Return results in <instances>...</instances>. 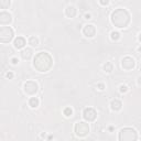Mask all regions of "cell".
Listing matches in <instances>:
<instances>
[{"label":"cell","mask_w":141,"mask_h":141,"mask_svg":"<svg viewBox=\"0 0 141 141\" xmlns=\"http://www.w3.org/2000/svg\"><path fill=\"white\" fill-rule=\"evenodd\" d=\"M53 65V59L49 53L46 52H40L35 55L33 61V66L37 68L39 72H47L51 70Z\"/></svg>","instance_id":"6da1fadb"},{"label":"cell","mask_w":141,"mask_h":141,"mask_svg":"<svg viewBox=\"0 0 141 141\" xmlns=\"http://www.w3.org/2000/svg\"><path fill=\"white\" fill-rule=\"evenodd\" d=\"M111 22L117 28H127L130 23V14L126 9H117L111 13Z\"/></svg>","instance_id":"7a4b0ae2"},{"label":"cell","mask_w":141,"mask_h":141,"mask_svg":"<svg viewBox=\"0 0 141 141\" xmlns=\"http://www.w3.org/2000/svg\"><path fill=\"white\" fill-rule=\"evenodd\" d=\"M137 139L138 132L133 128H124L119 132V141H137Z\"/></svg>","instance_id":"3957f363"},{"label":"cell","mask_w":141,"mask_h":141,"mask_svg":"<svg viewBox=\"0 0 141 141\" xmlns=\"http://www.w3.org/2000/svg\"><path fill=\"white\" fill-rule=\"evenodd\" d=\"M14 37V32L10 26H0V42L9 43Z\"/></svg>","instance_id":"277c9868"},{"label":"cell","mask_w":141,"mask_h":141,"mask_svg":"<svg viewBox=\"0 0 141 141\" xmlns=\"http://www.w3.org/2000/svg\"><path fill=\"white\" fill-rule=\"evenodd\" d=\"M74 130H75V133L78 137H85L89 132V126L85 121H79L75 125Z\"/></svg>","instance_id":"5b68a950"},{"label":"cell","mask_w":141,"mask_h":141,"mask_svg":"<svg viewBox=\"0 0 141 141\" xmlns=\"http://www.w3.org/2000/svg\"><path fill=\"white\" fill-rule=\"evenodd\" d=\"M23 88H24V92H25L26 95L33 96V95L37 94V92L39 89V86H38L37 83L33 82V80H28L26 83H24Z\"/></svg>","instance_id":"8992f818"},{"label":"cell","mask_w":141,"mask_h":141,"mask_svg":"<svg viewBox=\"0 0 141 141\" xmlns=\"http://www.w3.org/2000/svg\"><path fill=\"white\" fill-rule=\"evenodd\" d=\"M83 117L85 120L87 121H94L96 118H97V112L94 108H85L84 109V112H83Z\"/></svg>","instance_id":"52a82bcc"},{"label":"cell","mask_w":141,"mask_h":141,"mask_svg":"<svg viewBox=\"0 0 141 141\" xmlns=\"http://www.w3.org/2000/svg\"><path fill=\"white\" fill-rule=\"evenodd\" d=\"M134 65H136V62H134V60L132 58H130V56H126V58L121 60V66L126 71L132 70L134 67Z\"/></svg>","instance_id":"ba28073f"},{"label":"cell","mask_w":141,"mask_h":141,"mask_svg":"<svg viewBox=\"0 0 141 141\" xmlns=\"http://www.w3.org/2000/svg\"><path fill=\"white\" fill-rule=\"evenodd\" d=\"M11 22H12V16L7 11H1L0 12V24L9 26Z\"/></svg>","instance_id":"9c48e42d"},{"label":"cell","mask_w":141,"mask_h":141,"mask_svg":"<svg viewBox=\"0 0 141 141\" xmlns=\"http://www.w3.org/2000/svg\"><path fill=\"white\" fill-rule=\"evenodd\" d=\"M83 33L87 38H93L96 34V28L93 24H86L83 29Z\"/></svg>","instance_id":"30bf717a"},{"label":"cell","mask_w":141,"mask_h":141,"mask_svg":"<svg viewBox=\"0 0 141 141\" xmlns=\"http://www.w3.org/2000/svg\"><path fill=\"white\" fill-rule=\"evenodd\" d=\"M13 44H14V47L18 50H20V49H22V47H24V45L26 44V41H25V39L24 38H22V37H18L16 40H14L13 42Z\"/></svg>","instance_id":"8fae6325"},{"label":"cell","mask_w":141,"mask_h":141,"mask_svg":"<svg viewBox=\"0 0 141 141\" xmlns=\"http://www.w3.org/2000/svg\"><path fill=\"white\" fill-rule=\"evenodd\" d=\"M76 8L74 7V6H68V7H66V9H65V16H66L67 18H74L75 16H76Z\"/></svg>","instance_id":"7c38bea8"},{"label":"cell","mask_w":141,"mask_h":141,"mask_svg":"<svg viewBox=\"0 0 141 141\" xmlns=\"http://www.w3.org/2000/svg\"><path fill=\"white\" fill-rule=\"evenodd\" d=\"M121 101L118 100V99H114L111 103H110V108H111V110H114V111H118V110L121 109Z\"/></svg>","instance_id":"4fadbf2b"},{"label":"cell","mask_w":141,"mask_h":141,"mask_svg":"<svg viewBox=\"0 0 141 141\" xmlns=\"http://www.w3.org/2000/svg\"><path fill=\"white\" fill-rule=\"evenodd\" d=\"M32 55H33V53H32L31 49H24L21 52V56H22L23 60H30L32 58Z\"/></svg>","instance_id":"5bb4252c"},{"label":"cell","mask_w":141,"mask_h":141,"mask_svg":"<svg viewBox=\"0 0 141 141\" xmlns=\"http://www.w3.org/2000/svg\"><path fill=\"white\" fill-rule=\"evenodd\" d=\"M39 104H40V100H39L37 97H31V98H30L29 105H30V107H31V108H38Z\"/></svg>","instance_id":"9a60e30c"},{"label":"cell","mask_w":141,"mask_h":141,"mask_svg":"<svg viewBox=\"0 0 141 141\" xmlns=\"http://www.w3.org/2000/svg\"><path fill=\"white\" fill-rule=\"evenodd\" d=\"M114 70V65L111 62H106V64L104 65V71L106 72V73H111Z\"/></svg>","instance_id":"2e32d148"},{"label":"cell","mask_w":141,"mask_h":141,"mask_svg":"<svg viewBox=\"0 0 141 141\" xmlns=\"http://www.w3.org/2000/svg\"><path fill=\"white\" fill-rule=\"evenodd\" d=\"M28 42H29L30 45H32V46H38L39 45V39L35 38V37H31L29 39Z\"/></svg>","instance_id":"e0dca14e"},{"label":"cell","mask_w":141,"mask_h":141,"mask_svg":"<svg viewBox=\"0 0 141 141\" xmlns=\"http://www.w3.org/2000/svg\"><path fill=\"white\" fill-rule=\"evenodd\" d=\"M10 0H0V8L1 9H7L10 6Z\"/></svg>","instance_id":"ac0fdd59"},{"label":"cell","mask_w":141,"mask_h":141,"mask_svg":"<svg viewBox=\"0 0 141 141\" xmlns=\"http://www.w3.org/2000/svg\"><path fill=\"white\" fill-rule=\"evenodd\" d=\"M119 38H120V33H119V32L114 31V32H111V33H110V39H111L112 41L119 40Z\"/></svg>","instance_id":"d6986e66"},{"label":"cell","mask_w":141,"mask_h":141,"mask_svg":"<svg viewBox=\"0 0 141 141\" xmlns=\"http://www.w3.org/2000/svg\"><path fill=\"white\" fill-rule=\"evenodd\" d=\"M72 114H73V110H72V108L67 107V108H65V109H64V115L66 116V117H71Z\"/></svg>","instance_id":"ffe728a7"},{"label":"cell","mask_w":141,"mask_h":141,"mask_svg":"<svg viewBox=\"0 0 141 141\" xmlns=\"http://www.w3.org/2000/svg\"><path fill=\"white\" fill-rule=\"evenodd\" d=\"M120 92H121V93L128 92V87H127L126 85H121V86H120Z\"/></svg>","instance_id":"44dd1931"},{"label":"cell","mask_w":141,"mask_h":141,"mask_svg":"<svg viewBox=\"0 0 141 141\" xmlns=\"http://www.w3.org/2000/svg\"><path fill=\"white\" fill-rule=\"evenodd\" d=\"M6 77H7V78H9V79H11L13 77V73H11V72H8V73L6 74Z\"/></svg>","instance_id":"7402d4cb"},{"label":"cell","mask_w":141,"mask_h":141,"mask_svg":"<svg viewBox=\"0 0 141 141\" xmlns=\"http://www.w3.org/2000/svg\"><path fill=\"white\" fill-rule=\"evenodd\" d=\"M11 63L16 65V64H18V63H19V60H18L17 58H12V59H11Z\"/></svg>","instance_id":"603a6c76"},{"label":"cell","mask_w":141,"mask_h":141,"mask_svg":"<svg viewBox=\"0 0 141 141\" xmlns=\"http://www.w3.org/2000/svg\"><path fill=\"white\" fill-rule=\"evenodd\" d=\"M97 87H98V89H100V91H104V89H105V85H104V84H98V85H97Z\"/></svg>","instance_id":"cb8c5ba5"},{"label":"cell","mask_w":141,"mask_h":141,"mask_svg":"<svg viewBox=\"0 0 141 141\" xmlns=\"http://www.w3.org/2000/svg\"><path fill=\"white\" fill-rule=\"evenodd\" d=\"M100 4L101 5H108L109 4V1H100Z\"/></svg>","instance_id":"d4e9b609"},{"label":"cell","mask_w":141,"mask_h":141,"mask_svg":"<svg viewBox=\"0 0 141 141\" xmlns=\"http://www.w3.org/2000/svg\"><path fill=\"white\" fill-rule=\"evenodd\" d=\"M86 18H85V19H91V14H86V16H85Z\"/></svg>","instance_id":"484cf974"}]
</instances>
